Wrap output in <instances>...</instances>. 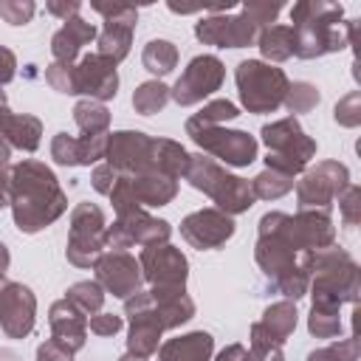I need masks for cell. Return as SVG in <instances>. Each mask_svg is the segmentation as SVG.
<instances>
[{
    "mask_svg": "<svg viewBox=\"0 0 361 361\" xmlns=\"http://www.w3.org/2000/svg\"><path fill=\"white\" fill-rule=\"evenodd\" d=\"M8 161V147L3 144V138H0V164H6Z\"/></svg>",
    "mask_w": 361,
    "mask_h": 361,
    "instance_id": "obj_40",
    "label": "cell"
},
{
    "mask_svg": "<svg viewBox=\"0 0 361 361\" xmlns=\"http://www.w3.org/2000/svg\"><path fill=\"white\" fill-rule=\"evenodd\" d=\"M262 138L274 149V155H268V169H276L285 175L299 172L305 166V161L316 152V144L305 138V133L299 130V124L293 118L262 127Z\"/></svg>",
    "mask_w": 361,
    "mask_h": 361,
    "instance_id": "obj_4",
    "label": "cell"
},
{
    "mask_svg": "<svg viewBox=\"0 0 361 361\" xmlns=\"http://www.w3.org/2000/svg\"><path fill=\"white\" fill-rule=\"evenodd\" d=\"M107 178H116L113 166H99V169H96V175H93V183H96V189H99V192H107V195H110L116 183H110Z\"/></svg>",
    "mask_w": 361,
    "mask_h": 361,
    "instance_id": "obj_33",
    "label": "cell"
},
{
    "mask_svg": "<svg viewBox=\"0 0 361 361\" xmlns=\"http://www.w3.org/2000/svg\"><path fill=\"white\" fill-rule=\"evenodd\" d=\"M118 327H121V319H118V316L102 313V316H93V319H90V330L99 333V336H110V333H116Z\"/></svg>",
    "mask_w": 361,
    "mask_h": 361,
    "instance_id": "obj_32",
    "label": "cell"
},
{
    "mask_svg": "<svg viewBox=\"0 0 361 361\" xmlns=\"http://www.w3.org/2000/svg\"><path fill=\"white\" fill-rule=\"evenodd\" d=\"M220 79H223V65L220 59L214 56H195L186 68V73L178 79L175 90H172V99L178 104H192L203 96H209L212 90L220 87Z\"/></svg>",
    "mask_w": 361,
    "mask_h": 361,
    "instance_id": "obj_7",
    "label": "cell"
},
{
    "mask_svg": "<svg viewBox=\"0 0 361 361\" xmlns=\"http://www.w3.org/2000/svg\"><path fill=\"white\" fill-rule=\"evenodd\" d=\"M0 324L14 338H23L34 327V296L28 288L0 279Z\"/></svg>",
    "mask_w": 361,
    "mask_h": 361,
    "instance_id": "obj_9",
    "label": "cell"
},
{
    "mask_svg": "<svg viewBox=\"0 0 361 361\" xmlns=\"http://www.w3.org/2000/svg\"><path fill=\"white\" fill-rule=\"evenodd\" d=\"M141 262L147 268V276L161 285H183L186 276V259L172 245H149L141 254Z\"/></svg>",
    "mask_w": 361,
    "mask_h": 361,
    "instance_id": "obj_13",
    "label": "cell"
},
{
    "mask_svg": "<svg viewBox=\"0 0 361 361\" xmlns=\"http://www.w3.org/2000/svg\"><path fill=\"white\" fill-rule=\"evenodd\" d=\"M11 203H14V220L20 231H37L45 223H51L62 209L65 197L56 189V180L51 169L25 161L11 175Z\"/></svg>",
    "mask_w": 361,
    "mask_h": 361,
    "instance_id": "obj_1",
    "label": "cell"
},
{
    "mask_svg": "<svg viewBox=\"0 0 361 361\" xmlns=\"http://www.w3.org/2000/svg\"><path fill=\"white\" fill-rule=\"evenodd\" d=\"M330 169H333V164H322L316 172H310V175L299 183V200H302V206H316V203H319V206H327L330 197L344 186L347 169L341 166L333 178H327Z\"/></svg>",
    "mask_w": 361,
    "mask_h": 361,
    "instance_id": "obj_14",
    "label": "cell"
},
{
    "mask_svg": "<svg viewBox=\"0 0 361 361\" xmlns=\"http://www.w3.org/2000/svg\"><path fill=\"white\" fill-rule=\"evenodd\" d=\"M0 361H17V358H14L11 353H6V350H3V353H0Z\"/></svg>",
    "mask_w": 361,
    "mask_h": 361,
    "instance_id": "obj_41",
    "label": "cell"
},
{
    "mask_svg": "<svg viewBox=\"0 0 361 361\" xmlns=\"http://www.w3.org/2000/svg\"><path fill=\"white\" fill-rule=\"evenodd\" d=\"M217 361H248V353L240 347V344H231L228 350H223L220 353V358Z\"/></svg>",
    "mask_w": 361,
    "mask_h": 361,
    "instance_id": "obj_35",
    "label": "cell"
},
{
    "mask_svg": "<svg viewBox=\"0 0 361 361\" xmlns=\"http://www.w3.org/2000/svg\"><path fill=\"white\" fill-rule=\"evenodd\" d=\"M186 175H189V180H192V186L209 192V195L217 200V206H223V209H228V212H243V209H248V206L254 203L251 186H248L245 180L234 178V175L220 172L209 158H195V161H189Z\"/></svg>",
    "mask_w": 361,
    "mask_h": 361,
    "instance_id": "obj_3",
    "label": "cell"
},
{
    "mask_svg": "<svg viewBox=\"0 0 361 361\" xmlns=\"http://www.w3.org/2000/svg\"><path fill=\"white\" fill-rule=\"evenodd\" d=\"M37 358H39V361H71V350H68L65 344H59L56 338H51L48 344L39 347Z\"/></svg>",
    "mask_w": 361,
    "mask_h": 361,
    "instance_id": "obj_31",
    "label": "cell"
},
{
    "mask_svg": "<svg viewBox=\"0 0 361 361\" xmlns=\"http://www.w3.org/2000/svg\"><path fill=\"white\" fill-rule=\"evenodd\" d=\"M68 76H71V93H90L96 99L116 96V85H118L116 68H113V62H107L99 54L85 56L79 62V68L68 65Z\"/></svg>",
    "mask_w": 361,
    "mask_h": 361,
    "instance_id": "obj_6",
    "label": "cell"
},
{
    "mask_svg": "<svg viewBox=\"0 0 361 361\" xmlns=\"http://www.w3.org/2000/svg\"><path fill=\"white\" fill-rule=\"evenodd\" d=\"M209 353H212V336L209 333H189L183 338L164 344L161 361H206Z\"/></svg>",
    "mask_w": 361,
    "mask_h": 361,
    "instance_id": "obj_19",
    "label": "cell"
},
{
    "mask_svg": "<svg viewBox=\"0 0 361 361\" xmlns=\"http://www.w3.org/2000/svg\"><path fill=\"white\" fill-rule=\"evenodd\" d=\"M8 268V251H6V245L0 243V274Z\"/></svg>",
    "mask_w": 361,
    "mask_h": 361,
    "instance_id": "obj_39",
    "label": "cell"
},
{
    "mask_svg": "<svg viewBox=\"0 0 361 361\" xmlns=\"http://www.w3.org/2000/svg\"><path fill=\"white\" fill-rule=\"evenodd\" d=\"M96 11L107 14V25L99 39V56L107 62H118L130 51V37H133V23H135V8L130 6H96Z\"/></svg>",
    "mask_w": 361,
    "mask_h": 361,
    "instance_id": "obj_8",
    "label": "cell"
},
{
    "mask_svg": "<svg viewBox=\"0 0 361 361\" xmlns=\"http://www.w3.org/2000/svg\"><path fill=\"white\" fill-rule=\"evenodd\" d=\"M102 240H104V220L102 212L90 203H82L73 212V228H71V245H68V257L76 259L79 251H87V259L93 262L96 254L102 251Z\"/></svg>",
    "mask_w": 361,
    "mask_h": 361,
    "instance_id": "obj_10",
    "label": "cell"
},
{
    "mask_svg": "<svg viewBox=\"0 0 361 361\" xmlns=\"http://www.w3.org/2000/svg\"><path fill=\"white\" fill-rule=\"evenodd\" d=\"M76 124L87 133V135H99L104 127H107V121H110V116H107V110L102 107V104H93V102H82V104H76Z\"/></svg>",
    "mask_w": 361,
    "mask_h": 361,
    "instance_id": "obj_24",
    "label": "cell"
},
{
    "mask_svg": "<svg viewBox=\"0 0 361 361\" xmlns=\"http://www.w3.org/2000/svg\"><path fill=\"white\" fill-rule=\"evenodd\" d=\"M48 8H51L54 14H73V11H79V3H71V6H59V3H48Z\"/></svg>",
    "mask_w": 361,
    "mask_h": 361,
    "instance_id": "obj_37",
    "label": "cell"
},
{
    "mask_svg": "<svg viewBox=\"0 0 361 361\" xmlns=\"http://www.w3.org/2000/svg\"><path fill=\"white\" fill-rule=\"evenodd\" d=\"M290 93H288V107L293 110V113H299V110H307V107H313L316 102H319V93H316V87H310V85H293V87H288Z\"/></svg>",
    "mask_w": 361,
    "mask_h": 361,
    "instance_id": "obj_28",
    "label": "cell"
},
{
    "mask_svg": "<svg viewBox=\"0 0 361 361\" xmlns=\"http://www.w3.org/2000/svg\"><path fill=\"white\" fill-rule=\"evenodd\" d=\"M3 104H6V96H3V90H0V107H3Z\"/></svg>",
    "mask_w": 361,
    "mask_h": 361,
    "instance_id": "obj_43",
    "label": "cell"
},
{
    "mask_svg": "<svg viewBox=\"0 0 361 361\" xmlns=\"http://www.w3.org/2000/svg\"><path fill=\"white\" fill-rule=\"evenodd\" d=\"M8 203V180L0 175V206H6Z\"/></svg>",
    "mask_w": 361,
    "mask_h": 361,
    "instance_id": "obj_38",
    "label": "cell"
},
{
    "mask_svg": "<svg viewBox=\"0 0 361 361\" xmlns=\"http://www.w3.org/2000/svg\"><path fill=\"white\" fill-rule=\"evenodd\" d=\"M104 149H107L104 135H85L79 141V138H68L65 133H59L54 141V158L59 164H90L102 158Z\"/></svg>",
    "mask_w": 361,
    "mask_h": 361,
    "instance_id": "obj_17",
    "label": "cell"
},
{
    "mask_svg": "<svg viewBox=\"0 0 361 361\" xmlns=\"http://www.w3.org/2000/svg\"><path fill=\"white\" fill-rule=\"evenodd\" d=\"M93 37H96V28L93 25H87L79 17H71V20H65L62 31L54 37V56L59 59V65H71L73 56L79 54V48L85 42H90Z\"/></svg>",
    "mask_w": 361,
    "mask_h": 361,
    "instance_id": "obj_18",
    "label": "cell"
},
{
    "mask_svg": "<svg viewBox=\"0 0 361 361\" xmlns=\"http://www.w3.org/2000/svg\"><path fill=\"white\" fill-rule=\"evenodd\" d=\"M166 99H169V90H166L161 82H147V85H141V87L135 90L133 104H135V110H141L144 116H149V113L161 110V107L166 104Z\"/></svg>",
    "mask_w": 361,
    "mask_h": 361,
    "instance_id": "obj_23",
    "label": "cell"
},
{
    "mask_svg": "<svg viewBox=\"0 0 361 361\" xmlns=\"http://www.w3.org/2000/svg\"><path fill=\"white\" fill-rule=\"evenodd\" d=\"M180 231H183V237L192 245H197V248H214L226 237H231L234 223L226 214H220L214 209H206V212H197V214L186 217L183 226H180Z\"/></svg>",
    "mask_w": 361,
    "mask_h": 361,
    "instance_id": "obj_11",
    "label": "cell"
},
{
    "mask_svg": "<svg viewBox=\"0 0 361 361\" xmlns=\"http://www.w3.org/2000/svg\"><path fill=\"white\" fill-rule=\"evenodd\" d=\"M237 85L243 104L254 113H268L274 110L285 93H288V79L279 68H268L262 62H240L237 68Z\"/></svg>",
    "mask_w": 361,
    "mask_h": 361,
    "instance_id": "obj_2",
    "label": "cell"
},
{
    "mask_svg": "<svg viewBox=\"0 0 361 361\" xmlns=\"http://www.w3.org/2000/svg\"><path fill=\"white\" fill-rule=\"evenodd\" d=\"M251 355H248V361H282V353H279V344L276 341H271L262 330H259V324H254V330H251Z\"/></svg>",
    "mask_w": 361,
    "mask_h": 361,
    "instance_id": "obj_25",
    "label": "cell"
},
{
    "mask_svg": "<svg viewBox=\"0 0 361 361\" xmlns=\"http://www.w3.org/2000/svg\"><path fill=\"white\" fill-rule=\"evenodd\" d=\"M31 11H34L31 3H3V6H0V14H3L8 23H14V25L25 23V20L31 17Z\"/></svg>",
    "mask_w": 361,
    "mask_h": 361,
    "instance_id": "obj_30",
    "label": "cell"
},
{
    "mask_svg": "<svg viewBox=\"0 0 361 361\" xmlns=\"http://www.w3.org/2000/svg\"><path fill=\"white\" fill-rule=\"evenodd\" d=\"M102 288L99 285H93V282H79V285H73L71 288V293H68V302H73L79 310H96L99 305H102Z\"/></svg>",
    "mask_w": 361,
    "mask_h": 361,
    "instance_id": "obj_26",
    "label": "cell"
},
{
    "mask_svg": "<svg viewBox=\"0 0 361 361\" xmlns=\"http://www.w3.org/2000/svg\"><path fill=\"white\" fill-rule=\"evenodd\" d=\"M234 116H240L237 113V107L231 104V102H214V104H209L200 116H195L197 121H203V124H217V121H228V118H234Z\"/></svg>",
    "mask_w": 361,
    "mask_h": 361,
    "instance_id": "obj_29",
    "label": "cell"
},
{
    "mask_svg": "<svg viewBox=\"0 0 361 361\" xmlns=\"http://www.w3.org/2000/svg\"><path fill=\"white\" fill-rule=\"evenodd\" d=\"M99 279L113 290V296H127L135 293L138 288V265L127 254H110L99 259Z\"/></svg>",
    "mask_w": 361,
    "mask_h": 361,
    "instance_id": "obj_15",
    "label": "cell"
},
{
    "mask_svg": "<svg viewBox=\"0 0 361 361\" xmlns=\"http://www.w3.org/2000/svg\"><path fill=\"white\" fill-rule=\"evenodd\" d=\"M11 76H14V56L11 51L0 48V82H8Z\"/></svg>",
    "mask_w": 361,
    "mask_h": 361,
    "instance_id": "obj_34",
    "label": "cell"
},
{
    "mask_svg": "<svg viewBox=\"0 0 361 361\" xmlns=\"http://www.w3.org/2000/svg\"><path fill=\"white\" fill-rule=\"evenodd\" d=\"M259 48L271 59H288L293 54V28L285 25H271L259 37Z\"/></svg>",
    "mask_w": 361,
    "mask_h": 361,
    "instance_id": "obj_21",
    "label": "cell"
},
{
    "mask_svg": "<svg viewBox=\"0 0 361 361\" xmlns=\"http://www.w3.org/2000/svg\"><path fill=\"white\" fill-rule=\"evenodd\" d=\"M296 327V310L290 307V305H274V307H268V313H265V322L259 324V330L271 338V341H276V344H282L285 341V336L290 333Z\"/></svg>",
    "mask_w": 361,
    "mask_h": 361,
    "instance_id": "obj_20",
    "label": "cell"
},
{
    "mask_svg": "<svg viewBox=\"0 0 361 361\" xmlns=\"http://www.w3.org/2000/svg\"><path fill=\"white\" fill-rule=\"evenodd\" d=\"M51 327H54V338L59 344H65L71 353L82 347L85 341V322H82V310L73 302H56L51 307Z\"/></svg>",
    "mask_w": 361,
    "mask_h": 361,
    "instance_id": "obj_16",
    "label": "cell"
},
{
    "mask_svg": "<svg viewBox=\"0 0 361 361\" xmlns=\"http://www.w3.org/2000/svg\"><path fill=\"white\" fill-rule=\"evenodd\" d=\"M355 355H358V344H355V338H350V341L324 347L319 353H310L307 361H355Z\"/></svg>",
    "mask_w": 361,
    "mask_h": 361,
    "instance_id": "obj_27",
    "label": "cell"
},
{
    "mask_svg": "<svg viewBox=\"0 0 361 361\" xmlns=\"http://www.w3.org/2000/svg\"><path fill=\"white\" fill-rule=\"evenodd\" d=\"M121 361H144V358H141V355H138V358H133V355H124Z\"/></svg>",
    "mask_w": 361,
    "mask_h": 361,
    "instance_id": "obj_42",
    "label": "cell"
},
{
    "mask_svg": "<svg viewBox=\"0 0 361 361\" xmlns=\"http://www.w3.org/2000/svg\"><path fill=\"white\" fill-rule=\"evenodd\" d=\"M175 59H178V51H175V45L166 42V39H152V42L144 48V65H147V71H152V73H158V76L169 73V71L175 68Z\"/></svg>",
    "mask_w": 361,
    "mask_h": 361,
    "instance_id": "obj_22",
    "label": "cell"
},
{
    "mask_svg": "<svg viewBox=\"0 0 361 361\" xmlns=\"http://www.w3.org/2000/svg\"><path fill=\"white\" fill-rule=\"evenodd\" d=\"M355 197H358V189L350 186V189H347V203H344V212H347V220H350V223H355V214H353V203H355Z\"/></svg>",
    "mask_w": 361,
    "mask_h": 361,
    "instance_id": "obj_36",
    "label": "cell"
},
{
    "mask_svg": "<svg viewBox=\"0 0 361 361\" xmlns=\"http://www.w3.org/2000/svg\"><path fill=\"white\" fill-rule=\"evenodd\" d=\"M254 31H257V23L248 14L234 17V20H206V23H197L195 28L200 39L214 42V45H231V48L248 45L254 39Z\"/></svg>",
    "mask_w": 361,
    "mask_h": 361,
    "instance_id": "obj_12",
    "label": "cell"
},
{
    "mask_svg": "<svg viewBox=\"0 0 361 361\" xmlns=\"http://www.w3.org/2000/svg\"><path fill=\"white\" fill-rule=\"evenodd\" d=\"M186 130L200 147H206L209 152H214L226 164L243 166V164H251L257 158V141L251 135H245V133H237V130L234 133H228V130L223 133V130H214L212 124H203L197 118H189Z\"/></svg>",
    "mask_w": 361,
    "mask_h": 361,
    "instance_id": "obj_5",
    "label": "cell"
}]
</instances>
